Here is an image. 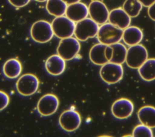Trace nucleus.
I'll use <instances>...</instances> for the list:
<instances>
[{"instance_id":"obj_13","label":"nucleus","mask_w":155,"mask_h":137,"mask_svg":"<svg viewBox=\"0 0 155 137\" xmlns=\"http://www.w3.org/2000/svg\"><path fill=\"white\" fill-rule=\"evenodd\" d=\"M88 15V7L81 2L68 5L65 12V16L74 22H78L87 18Z\"/></svg>"},{"instance_id":"obj_30","label":"nucleus","mask_w":155,"mask_h":137,"mask_svg":"<svg viewBox=\"0 0 155 137\" xmlns=\"http://www.w3.org/2000/svg\"><path fill=\"white\" fill-rule=\"evenodd\" d=\"M62 1H64L67 5H69V4L76 3L78 2H80L81 0H62Z\"/></svg>"},{"instance_id":"obj_22","label":"nucleus","mask_w":155,"mask_h":137,"mask_svg":"<svg viewBox=\"0 0 155 137\" xmlns=\"http://www.w3.org/2000/svg\"><path fill=\"white\" fill-rule=\"evenodd\" d=\"M113 48V56L110 61L117 64L122 65L125 62L127 49L125 46L120 42L110 45Z\"/></svg>"},{"instance_id":"obj_18","label":"nucleus","mask_w":155,"mask_h":137,"mask_svg":"<svg viewBox=\"0 0 155 137\" xmlns=\"http://www.w3.org/2000/svg\"><path fill=\"white\" fill-rule=\"evenodd\" d=\"M137 117L141 124L151 129L155 128V107L151 106L142 107L137 112Z\"/></svg>"},{"instance_id":"obj_23","label":"nucleus","mask_w":155,"mask_h":137,"mask_svg":"<svg viewBox=\"0 0 155 137\" xmlns=\"http://www.w3.org/2000/svg\"><path fill=\"white\" fill-rule=\"evenodd\" d=\"M142 6L139 0H125L122 8L131 18H135L139 14Z\"/></svg>"},{"instance_id":"obj_3","label":"nucleus","mask_w":155,"mask_h":137,"mask_svg":"<svg viewBox=\"0 0 155 137\" xmlns=\"http://www.w3.org/2000/svg\"><path fill=\"white\" fill-rule=\"evenodd\" d=\"M53 35L51 24L44 20L35 22L30 29V36L32 39L38 43L48 42L52 39Z\"/></svg>"},{"instance_id":"obj_14","label":"nucleus","mask_w":155,"mask_h":137,"mask_svg":"<svg viewBox=\"0 0 155 137\" xmlns=\"http://www.w3.org/2000/svg\"><path fill=\"white\" fill-rule=\"evenodd\" d=\"M109 22L114 25L124 30L130 26L131 17L122 8L113 9L109 13Z\"/></svg>"},{"instance_id":"obj_16","label":"nucleus","mask_w":155,"mask_h":137,"mask_svg":"<svg viewBox=\"0 0 155 137\" xmlns=\"http://www.w3.org/2000/svg\"><path fill=\"white\" fill-rule=\"evenodd\" d=\"M143 39L142 30L137 27H128L123 30L122 39L124 43L131 46L139 44Z\"/></svg>"},{"instance_id":"obj_2","label":"nucleus","mask_w":155,"mask_h":137,"mask_svg":"<svg viewBox=\"0 0 155 137\" xmlns=\"http://www.w3.org/2000/svg\"><path fill=\"white\" fill-rule=\"evenodd\" d=\"M99 28V24L92 19L87 18L76 22L74 35L79 41H85L97 36Z\"/></svg>"},{"instance_id":"obj_8","label":"nucleus","mask_w":155,"mask_h":137,"mask_svg":"<svg viewBox=\"0 0 155 137\" xmlns=\"http://www.w3.org/2000/svg\"><path fill=\"white\" fill-rule=\"evenodd\" d=\"M39 81L38 77L31 74H26L18 80L16 86L18 92L23 96H30L38 90Z\"/></svg>"},{"instance_id":"obj_29","label":"nucleus","mask_w":155,"mask_h":137,"mask_svg":"<svg viewBox=\"0 0 155 137\" xmlns=\"http://www.w3.org/2000/svg\"><path fill=\"white\" fill-rule=\"evenodd\" d=\"M139 2L142 4V5L145 7H149L151 5H152L155 0H139Z\"/></svg>"},{"instance_id":"obj_17","label":"nucleus","mask_w":155,"mask_h":137,"mask_svg":"<svg viewBox=\"0 0 155 137\" xmlns=\"http://www.w3.org/2000/svg\"><path fill=\"white\" fill-rule=\"evenodd\" d=\"M106 47L107 45L101 43H97L92 46L89 53V57L93 63L102 66L108 62L105 56Z\"/></svg>"},{"instance_id":"obj_20","label":"nucleus","mask_w":155,"mask_h":137,"mask_svg":"<svg viewBox=\"0 0 155 137\" xmlns=\"http://www.w3.org/2000/svg\"><path fill=\"white\" fill-rule=\"evenodd\" d=\"M3 73L7 78H15L22 72V65L16 59H11L5 62L3 66Z\"/></svg>"},{"instance_id":"obj_31","label":"nucleus","mask_w":155,"mask_h":137,"mask_svg":"<svg viewBox=\"0 0 155 137\" xmlns=\"http://www.w3.org/2000/svg\"><path fill=\"white\" fill-rule=\"evenodd\" d=\"M35 1H38V2H45V1H47V0H35Z\"/></svg>"},{"instance_id":"obj_1","label":"nucleus","mask_w":155,"mask_h":137,"mask_svg":"<svg viewBox=\"0 0 155 137\" xmlns=\"http://www.w3.org/2000/svg\"><path fill=\"white\" fill-rule=\"evenodd\" d=\"M123 30L111 23H105L99 27L97 38L99 43L111 45L119 42L122 39Z\"/></svg>"},{"instance_id":"obj_7","label":"nucleus","mask_w":155,"mask_h":137,"mask_svg":"<svg viewBox=\"0 0 155 137\" xmlns=\"http://www.w3.org/2000/svg\"><path fill=\"white\" fill-rule=\"evenodd\" d=\"M99 73L102 80L111 84L119 82L122 78L124 69L122 65L108 62L102 65Z\"/></svg>"},{"instance_id":"obj_9","label":"nucleus","mask_w":155,"mask_h":137,"mask_svg":"<svg viewBox=\"0 0 155 137\" xmlns=\"http://www.w3.org/2000/svg\"><path fill=\"white\" fill-rule=\"evenodd\" d=\"M109 13L105 4L101 1L93 0L88 5V14L97 24L106 23L108 21Z\"/></svg>"},{"instance_id":"obj_4","label":"nucleus","mask_w":155,"mask_h":137,"mask_svg":"<svg viewBox=\"0 0 155 137\" xmlns=\"http://www.w3.org/2000/svg\"><path fill=\"white\" fill-rule=\"evenodd\" d=\"M75 25V22L66 16L56 17L51 22L54 35L61 39L71 37L74 34Z\"/></svg>"},{"instance_id":"obj_24","label":"nucleus","mask_w":155,"mask_h":137,"mask_svg":"<svg viewBox=\"0 0 155 137\" xmlns=\"http://www.w3.org/2000/svg\"><path fill=\"white\" fill-rule=\"evenodd\" d=\"M132 135L134 137H152L153 133L150 127L141 124L134 128Z\"/></svg>"},{"instance_id":"obj_21","label":"nucleus","mask_w":155,"mask_h":137,"mask_svg":"<svg viewBox=\"0 0 155 137\" xmlns=\"http://www.w3.org/2000/svg\"><path fill=\"white\" fill-rule=\"evenodd\" d=\"M67 6L68 5L62 0H47L45 7L50 14L59 17L65 14Z\"/></svg>"},{"instance_id":"obj_6","label":"nucleus","mask_w":155,"mask_h":137,"mask_svg":"<svg viewBox=\"0 0 155 137\" xmlns=\"http://www.w3.org/2000/svg\"><path fill=\"white\" fill-rule=\"evenodd\" d=\"M81 45L76 37L62 39L57 48V53L65 60L73 59L79 52Z\"/></svg>"},{"instance_id":"obj_28","label":"nucleus","mask_w":155,"mask_h":137,"mask_svg":"<svg viewBox=\"0 0 155 137\" xmlns=\"http://www.w3.org/2000/svg\"><path fill=\"white\" fill-rule=\"evenodd\" d=\"M105 56L108 62H110L113 56V48L110 45H107V47L105 49Z\"/></svg>"},{"instance_id":"obj_25","label":"nucleus","mask_w":155,"mask_h":137,"mask_svg":"<svg viewBox=\"0 0 155 137\" xmlns=\"http://www.w3.org/2000/svg\"><path fill=\"white\" fill-rule=\"evenodd\" d=\"M9 101L8 95L5 92L0 91V111L4 109L8 106Z\"/></svg>"},{"instance_id":"obj_26","label":"nucleus","mask_w":155,"mask_h":137,"mask_svg":"<svg viewBox=\"0 0 155 137\" xmlns=\"http://www.w3.org/2000/svg\"><path fill=\"white\" fill-rule=\"evenodd\" d=\"M8 1L11 5L17 8H21V7H24L26 5H27L30 1V0H8Z\"/></svg>"},{"instance_id":"obj_19","label":"nucleus","mask_w":155,"mask_h":137,"mask_svg":"<svg viewBox=\"0 0 155 137\" xmlns=\"http://www.w3.org/2000/svg\"><path fill=\"white\" fill-rule=\"evenodd\" d=\"M140 77L146 81L155 80V59H148L139 68Z\"/></svg>"},{"instance_id":"obj_15","label":"nucleus","mask_w":155,"mask_h":137,"mask_svg":"<svg viewBox=\"0 0 155 137\" xmlns=\"http://www.w3.org/2000/svg\"><path fill=\"white\" fill-rule=\"evenodd\" d=\"M45 69L52 75H59L65 69V60L58 54L52 55L45 62Z\"/></svg>"},{"instance_id":"obj_10","label":"nucleus","mask_w":155,"mask_h":137,"mask_svg":"<svg viewBox=\"0 0 155 137\" xmlns=\"http://www.w3.org/2000/svg\"><path fill=\"white\" fill-rule=\"evenodd\" d=\"M59 123L63 130L71 132L79 127L81 118L78 112L74 110H67L61 115Z\"/></svg>"},{"instance_id":"obj_5","label":"nucleus","mask_w":155,"mask_h":137,"mask_svg":"<svg viewBox=\"0 0 155 137\" xmlns=\"http://www.w3.org/2000/svg\"><path fill=\"white\" fill-rule=\"evenodd\" d=\"M148 56L146 48L139 43L130 46L127 49L125 62L128 67L137 69L148 59Z\"/></svg>"},{"instance_id":"obj_12","label":"nucleus","mask_w":155,"mask_h":137,"mask_svg":"<svg viewBox=\"0 0 155 137\" xmlns=\"http://www.w3.org/2000/svg\"><path fill=\"white\" fill-rule=\"evenodd\" d=\"M134 110V105L131 100L127 98H120L115 101L111 106L113 115L119 119L130 117Z\"/></svg>"},{"instance_id":"obj_11","label":"nucleus","mask_w":155,"mask_h":137,"mask_svg":"<svg viewBox=\"0 0 155 137\" xmlns=\"http://www.w3.org/2000/svg\"><path fill=\"white\" fill-rule=\"evenodd\" d=\"M59 104L58 97L51 94L43 95L38 101L37 110L40 115L48 116L54 114Z\"/></svg>"},{"instance_id":"obj_27","label":"nucleus","mask_w":155,"mask_h":137,"mask_svg":"<svg viewBox=\"0 0 155 137\" xmlns=\"http://www.w3.org/2000/svg\"><path fill=\"white\" fill-rule=\"evenodd\" d=\"M148 14L150 19L155 21V2L148 7Z\"/></svg>"}]
</instances>
